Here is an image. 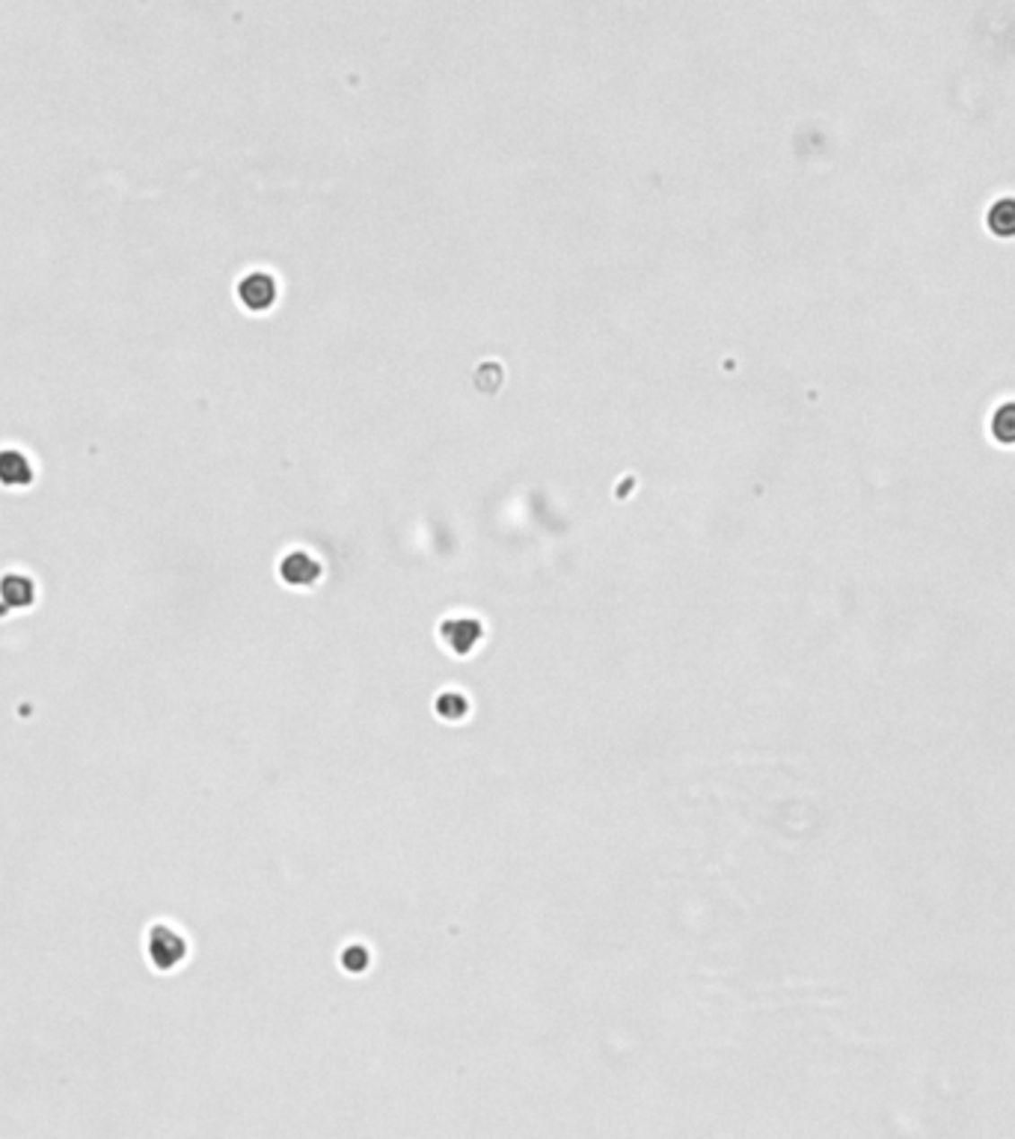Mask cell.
<instances>
[{"label":"cell","instance_id":"6da1fadb","mask_svg":"<svg viewBox=\"0 0 1015 1139\" xmlns=\"http://www.w3.org/2000/svg\"><path fill=\"white\" fill-rule=\"evenodd\" d=\"M440 635H442V641H446L451 650H458V653H469V650L481 641V635H485V626H481L478 618L454 615V618L442 620Z\"/></svg>","mask_w":1015,"mask_h":1139},{"label":"cell","instance_id":"7a4b0ae2","mask_svg":"<svg viewBox=\"0 0 1015 1139\" xmlns=\"http://www.w3.org/2000/svg\"><path fill=\"white\" fill-rule=\"evenodd\" d=\"M185 941H181V934L179 932H172L170 926H158L152 932V938H149V956L154 959V965H158L161 970H170V968H176V965H181V959H185Z\"/></svg>","mask_w":1015,"mask_h":1139},{"label":"cell","instance_id":"3957f363","mask_svg":"<svg viewBox=\"0 0 1015 1139\" xmlns=\"http://www.w3.org/2000/svg\"><path fill=\"white\" fill-rule=\"evenodd\" d=\"M238 297L244 300V306H249L253 311H262V309H267L270 303H274V297H276V282H274V276H267V274H249V276H244L241 279V285H238Z\"/></svg>","mask_w":1015,"mask_h":1139},{"label":"cell","instance_id":"277c9868","mask_svg":"<svg viewBox=\"0 0 1015 1139\" xmlns=\"http://www.w3.org/2000/svg\"><path fill=\"white\" fill-rule=\"evenodd\" d=\"M279 573H283V579L288 582V585L306 588L321 576V564H318L309 552H292V555H285L283 564H279Z\"/></svg>","mask_w":1015,"mask_h":1139},{"label":"cell","instance_id":"5b68a950","mask_svg":"<svg viewBox=\"0 0 1015 1139\" xmlns=\"http://www.w3.org/2000/svg\"><path fill=\"white\" fill-rule=\"evenodd\" d=\"M31 463H27V457L22 454V451H15V449H6L4 454H0V481L4 484H27L31 481Z\"/></svg>","mask_w":1015,"mask_h":1139},{"label":"cell","instance_id":"8992f818","mask_svg":"<svg viewBox=\"0 0 1015 1139\" xmlns=\"http://www.w3.org/2000/svg\"><path fill=\"white\" fill-rule=\"evenodd\" d=\"M992 434L1001 442H1015V404H1003L998 413L992 416Z\"/></svg>","mask_w":1015,"mask_h":1139},{"label":"cell","instance_id":"52a82bcc","mask_svg":"<svg viewBox=\"0 0 1015 1139\" xmlns=\"http://www.w3.org/2000/svg\"><path fill=\"white\" fill-rule=\"evenodd\" d=\"M992 229L1001 232V235H1012L1015 232V199H1001L998 206L992 208Z\"/></svg>","mask_w":1015,"mask_h":1139},{"label":"cell","instance_id":"ba28073f","mask_svg":"<svg viewBox=\"0 0 1015 1139\" xmlns=\"http://www.w3.org/2000/svg\"><path fill=\"white\" fill-rule=\"evenodd\" d=\"M0 593H4V597L13 602V606H27V602L33 600V588H31V582L27 579H22V576H9V579H4V585H0Z\"/></svg>","mask_w":1015,"mask_h":1139},{"label":"cell","instance_id":"9c48e42d","mask_svg":"<svg viewBox=\"0 0 1015 1139\" xmlns=\"http://www.w3.org/2000/svg\"><path fill=\"white\" fill-rule=\"evenodd\" d=\"M437 713L442 718H463L467 715V697L458 695V691H446V695L437 700Z\"/></svg>","mask_w":1015,"mask_h":1139},{"label":"cell","instance_id":"30bf717a","mask_svg":"<svg viewBox=\"0 0 1015 1139\" xmlns=\"http://www.w3.org/2000/svg\"><path fill=\"white\" fill-rule=\"evenodd\" d=\"M342 965H345L347 970H351V973L363 970V968H369V952H365V947H347L345 959H342Z\"/></svg>","mask_w":1015,"mask_h":1139}]
</instances>
